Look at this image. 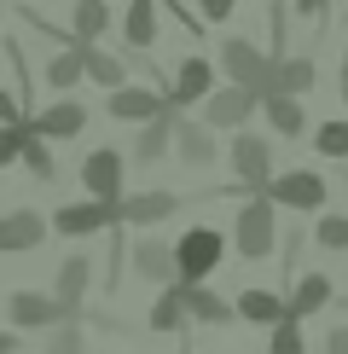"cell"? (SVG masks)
I'll return each instance as SVG.
<instances>
[{
	"label": "cell",
	"instance_id": "obj_1",
	"mask_svg": "<svg viewBox=\"0 0 348 354\" xmlns=\"http://www.w3.org/2000/svg\"><path fill=\"white\" fill-rule=\"evenodd\" d=\"M226 239L215 227H186L174 239V285H209V273H221Z\"/></svg>",
	"mask_w": 348,
	"mask_h": 354
},
{
	"label": "cell",
	"instance_id": "obj_2",
	"mask_svg": "<svg viewBox=\"0 0 348 354\" xmlns=\"http://www.w3.org/2000/svg\"><path fill=\"white\" fill-rule=\"evenodd\" d=\"M273 244H279V203H267V192H255L232 221V250L244 261H267Z\"/></svg>",
	"mask_w": 348,
	"mask_h": 354
},
{
	"label": "cell",
	"instance_id": "obj_3",
	"mask_svg": "<svg viewBox=\"0 0 348 354\" xmlns=\"http://www.w3.org/2000/svg\"><path fill=\"white\" fill-rule=\"evenodd\" d=\"M221 76L232 87H250L255 99H267V87H273V58L255 47V41H244V35H226L221 41Z\"/></svg>",
	"mask_w": 348,
	"mask_h": 354
},
{
	"label": "cell",
	"instance_id": "obj_4",
	"mask_svg": "<svg viewBox=\"0 0 348 354\" xmlns=\"http://www.w3.org/2000/svg\"><path fill=\"white\" fill-rule=\"evenodd\" d=\"M325 198H331V186H325V174H313V169H284V174L267 180V203L296 209V215H319Z\"/></svg>",
	"mask_w": 348,
	"mask_h": 354
},
{
	"label": "cell",
	"instance_id": "obj_5",
	"mask_svg": "<svg viewBox=\"0 0 348 354\" xmlns=\"http://www.w3.org/2000/svg\"><path fill=\"white\" fill-rule=\"evenodd\" d=\"M232 174H238V186L250 192H267V180H273V140L267 134H255V128H238L232 134Z\"/></svg>",
	"mask_w": 348,
	"mask_h": 354
},
{
	"label": "cell",
	"instance_id": "obj_6",
	"mask_svg": "<svg viewBox=\"0 0 348 354\" xmlns=\"http://www.w3.org/2000/svg\"><path fill=\"white\" fill-rule=\"evenodd\" d=\"M215 87H221V82H215V58L186 53L180 64H174V76H168V87H163V93H168V105H174V111H197L203 99L215 93Z\"/></svg>",
	"mask_w": 348,
	"mask_h": 354
},
{
	"label": "cell",
	"instance_id": "obj_7",
	"mask_svg": "<svg viewBox=\"0 0 348 354\" xmlns=\"http://www.w3.org/2000/svg\"><path fill=\"white\" fill-rule=\"evenodd\" d=\"M122 180H128V157L116 151V145H93V151L81 157V192L93 203H116L122 198Z\"/></svg>",
	"mask_w": 348,
	"mask_h": 354
},
{
	"label": "cell",
	"instance_id": "obj_8",
	"mask_svg": "<svg viewBox=\"0 0 348 354\" xmlns=\"http://www.w3.org/2000/svg\"><path fill=\"white\" fill-rule=\"evenodd\" d=\"M197 111H203L197 122H209L215 134H238V128H250V116L261 111V99L250 93V87H232V82H226V87H215Z\"/></svg>",
	"mask_w": 348,
	"mask_h": 354
},
{
	"label": "cell",
	"instance_id": "obj_9",
	"mask_svg": "<svg viewBox=\"0 0 348 354\" xmlns=\"http://www.w3.org/2000/svg\"><path fill=\"white\" fill-rule=\"evenodd\" d=\"M6 319L18 331H52V326H70V319H81V314H70L58 297H41V290H12L6 297Z\"/></svg>",
	"mask_w": 348,
	"mask_h": 354
},
{
	"label": "cell",
	"instance_id": "obj_10",
	"mask_svg": "<svg viewBox=\"0 0 348 354\" xmlns=\"http://www.w3.org/2000/svg\"><path fill=\"white\" fill-rule=\"evenodd\" d=\"M122 227V198L116 203H64V209L52 215V232H64V239H93V232H110Z\"/></svg>",
	"mask_w": 348,
	"mask_h": 354
},
{
	"label": "cell",
	"instance_id": "obj_11",
	"mask_svg": "<svg viewBox=\"0 0 348 354\" xmlns=\"http://www.w3.org/2000/svg\"><path fill=\"white\" fill-rule=\"evenodd\" d=\"M105 111L116 116V122L145 128L151 116H163V111H168V93H163V87H139V82H128V87H116V93L105 99Z\"/></svg>",
	"mask_w": 348,
	"mask_h": 354
},
{
	"label": "cell",
	"instance_id": "obj_12",
	"mask_svg": "<svg viewBox=\"0 0 348 354\" xmlns=\"http://www.w3.org/2000/svg\"><path fill=\"white\" fill-rule=\"evenodd\" d=\"M47 232H52L47 215H35V209H6V215H0V256H29V250L47 244Z\"/></svg>",
	"mask_w": 348,
	"mask_h": 354
},
{
	"label": "cell",
	"instance_id": "obj_13",
	"mask_svg": "<svg viewBox=\"0 0 348 354\" xmlns=\"http://www.w3.org/2000/svg\"><path fill=\"white\" fill-rule=\"evenodd\" d=\"M180 192H122V227H157V221H174V209H180Z\"/></svg>",
	"mask_w": 348,
	"mask_h": 354
},
{
	"label": "cell",
	"instance_id": "obj_14",
	"mask_svg": "<svg viewBox=\"0 0 348 354\" xmlns=\"http://www.w3.org/2000/svg\"><path fill=\"white\" fill-rule=\"evenodd\" d=\"M174 157H180L186 169H209L215 157H221V134H215L209 122H186L180 116V128H174Z\"/></svg>",
	"mask_w": 348,
	"mask_h": 354
},
{
	"label": "cell",
	"instance_id": "obj_15",
	"mask_svg": "<svg viewBox=\"0 0 348 354\" xmlns=\"http://www.w3.org/2000/svg\"><path fill=\"white\" fill-rule=\"evenodd\" d=\"M174 128H180V111H163V116H151V122L139 128V140H134V163H163V157H174Z\"/></svg>",
	"mask_w": 348,
	"mask_h": 354
},
{
	"label": "cell",
	"instance_id": "obj_16",
	"mask_svg": "<svg viewBox=\"0 0 348 354\" xmlns=\"http://www.w3.org/2000/svg\"><path fill=\"white\" fill-rule=\"evenodd\" d=\"M313 82H319V64H313V58H302V53H279V58H273V87H267V93H290V99H302V93H313Z\"/></svg>",
	"mask_w": 348,
	"mask_h": 354
},
{
	"label": "cell",
	"instance_id": "obj_17",
	"mask_svg": "<svg viewBox=\"0 0 348 354\" xmlns=\"http://www.w3.org/2000/svg\"><path fill=\"white\" fill-rule=\"evenodd\" d=\"M29 122H35V134L41 140H76L81 134V128H87V111L76 105V99H58V105H47V111H35V116H29Z\"/></svg>",
	"mask_w": 348,
	"mask_h": 354
},
{
	"label": "cell",
	"instance_id": "obj_18",
	"mask_svg": "<svg viewBox=\"0 0 348 354\" xmlns=\"http://www.w3.org/2000/svg\"><path fill=\"white\" fill-rule=\"evenodd\" d=\"M238 319H250V326H261V331H273L279 319H290V308H284V297L279 290H267V285H250V290H238Z\"/></svg>",
	"mask_w": 348,
	"mask_h": 354
},
{
	"label": "cell",
	"instance_id": "obj_19",
	"mask_svg": "<svg viewBox=\"0 0 348 354\" xmlns=\"http://www.w3.org/2000/svg\"><path fill=\"white\" fill-rule=\"evenodd\" d=\"M87 285H93V261H87L81 250H76V256H64V261H58V279H52V297L64 302L70 314H81V297H87Z\"/></svg>",
	"mask_w": 348,
	"mask_h": 354
},
{
	"label": "cell",
	"instance_id": "obj_20",
	"mask_svg": "<svg viewBox=\"0 0 348 354\" xmlns=\"http://www.w3.org/2000/svg\"><path fill=\"white\" fill-rule=\"evenodd\" d=\"M180 297H186V319H197V326H232L238 319V308L209 285H180Z\"/></svg>",
	"mask_w": 348,
	"mask_h": 354
},
{
	"label": "cell",
	"instance_id": "obj_21",
	"mask_svg": "<svg viewBox=\"0 0 348 354\" xmlns=\"http://www.w3.org/2000/svg\"><path fill=\"white\" fill-rule=\"evenodd\" d=\"M134 273L145 285H174V244L168 239H139L134 244Z\"/></svg>",
	"mask_w": 348,
	"mask_h": 354
},
{
	"label": "cell",
	"instance_id": "obj_22",
	"mask_svg": "<svg viewBox=\"0 0 348 354\" xmlns=\"http://www.w3.org/2000/svg\"><path fill=\"white\" fill-rule=\"evenodd\" d=\"M331 297H337V290H331V273H296V290L284 297V308H290V319H308Z\"/></svg>",
	"mask_w": 348,
	"mask_h": 354
},
{
	"label": "cell",
	"instance_id": "obj_23",
	"mask_svg": "<svg viewBox=\"0 0 348 354\" xmlns=\"http://www.w3.org/2000/svg\"><path fill=\"white\" fill-rule=\"evenodd\" d=\"M76 53H81V70H87V82H99L105 93L128 87V58H116V53H105V47H81V41H76Z\"/></svg>",
	"mask_w": 348,
	"mask_h": 354
},
{
	"label": "cell",
	"instance_id": "obj_24",
	"mask_svg": "<svg viewBox=\"0 0 348 354\" xmlns=\"http://www.w3.org/2000/svg\"><path fill=\"white\" fill-rule=\"evenodd\" d=\"M105 29H110V0H76V6H70V41L99 47Z\"/></svg>",
	"mask_w": 348,
	"mask_h": 354
},
{
	"label": "cell",
	"instance_id": "obj_25",
	"mask_svg": "<svg viewBox=\"0 0 348 354\" xmlns=\"http://www.w3.org/2000/svg\"><path fill=\"white\" fill-rule=\"evenodd\" d=\"M261 111H267V128L279 140H296L302 128H308V111H302V99H290V93H267V99H261Z\"/></svg>",
	"mask_w": 348,
	"mask_h": 354
},
{
	"label": "cell",
	"instance_id": "obj_26",
	"mask_svg": "<svg viewBox=\"0 0 348 354\" xmlns=\"http://www.w3.org/2000/svg\"><path fill=\"white\" fill-rule=\"evenodd\" d=\"M122 41L134 53H145L157 41V0H128V18H122Z\"/></svg>",
	"mask_w": 348,
	"mask_h": 354
},
{
	"label": "cell",
	"instance_id": "obj_27",
	"mask_svg": "<svg viewBox=\"0 0 348 354\" xmlns=\"http://www.w3.org/2000/svg\"><path fill=\"white\" fill-rule=\"evenodd\" d=\"M145 326H151V331H186V326H192V319H186V297H180V285H168L163 290V297H157L151 302V319H145Z\"/></svg>",
	"mask_w": 348,
	"mask_h": 354
},
{
	"label": "cell",
	"instance_id": "obj_28",
	"mask_svg": "<svg viewBox=\"0 0 348 354\" xmlns=\"http://www.w3.org/2000/svg\"><path fill=\"white\" fill-rule=\"evenodd\" d=\"M41 76H47L58 93H70V87H76L87 70H81V53H76V41H64V47H58L52 58H47V70H41Z\"/></svg>",
	"mask_w": 348,
	"mask_h": 354
},
{
	"label": "cell",
	"instance_id": "obj_29",
	"mask_svg": "<svg viewBox=\"0 0 348 354\" xmlns=\"http://www.w3.org/2000/svg\"><path fill=\"white\" fill-rule=\"evenodd\" d=\"M313 151L319 157H337V163H348V116H331V122L313 128Z\"/></svg>",
	"mask_w": 348,
	"mask_h": 354
},
{
	"label": "cell",
	"instance_id": "obj_30",
	"mask_svg": "<svg viewBox=\"0 0 348 354\" xmlns=\"http://www.w3.org/2000/svg\"><path fill=\"white\" fill-rule=\"evenodd\" d=\"M18 163L35 174L41 186H52V180H58V163H52V151H47V140H41V134H29V140H23V157H18Z\"/></svg>",
	"mask_w": 348,
	"mask_h": 354
},
{
	"label": "cell",
	"instance_id": "obj_31",
	"mask_svg": "<svg viewBox=\"0 0 348 354\" xmlns=\"http://www.w3.org/2000/svg\"><path fill=\"white\" fill-rule=\"evenodd\" d=\"M267 354H308V337H302V319H279L267 331Z\"/></svg>",
	"mask_w": 348,
	"mask_h": 354
},
{
	"label": "cell",
	"instance_id": "obj_32",
	"mask_svg": "<svg viewBox=\"0 0 348 354\" xmlns=\"http://www.w3.org/2000/svg\"><path fill=\"white\" fill-rule=\"evenodd\" d=\"M47 354H87V331H81V319H70V326H52V331H47Z\"/></svg>",
	"mask_w": 348,
	"mask_h": 354
},
{
	"label": "cell",
	"instance_id": "obj_33",
	"mask_svg": "<svg viewBox=\"0 0 348 354\" xmlns=\"http://www.w3.org/2000/svg\"><path fill=\"white\" fill-rule=\"evenodd\" d=\"M313 239H319V250H348V215H319L313 221Z\"/></svg>",
	"mask_w": 348,
	"mask_h": 354
},
{
	"label": "cell",
	"instance_id": "obj_34",
	"mask_svg": "<svg viewBox=\"0 0 348 354\" xmlns=\"http://www.w3.org/2000/svg\"><path fill=\"white\" fill-rule=\"evenodd\" d=\"M29 134H35V122H23V128H0V169L23 157V140H29Z\"/></svg>",
	"mask_w": 348,
	"mask_h": 354
},
{
	"label": "cell",
	"instance_id": "obj_35",
	"mask_svg": "<svg viewBox=\"0 0 348 354\" xmlns=\"http://www.w3.org/2000/svg\"><path fill=\"white\" fill-rule=\"evenodd\" d=\"M29 116H35V111H23V99H18V93H6V87H0V128H23Z\"/></svg>",
	"mask_w": 348,
	"mask_h": 354
},
{
	"label": "cell",
	"instance_id": "obj_36",
	"mask_svg": "<svg viewBox=\"0 0 348 354\" xmlns=\"http://www.w3.org/2000/svg\"><path fill=\"white\" fill-rule=\"evenodd\" d=\"M232 6H238V0H197V18H203V24H226Z\"/></svg>",
	"mask_w": 348,
	"mask_h": 354
},
{
	"label": "cell",
	"instance_id": "obj_37",
	"mask_svg": "<svg viewBox=\"0 0 348 354\" xmlns=\"http://www.w3.org/2000/svg\"><path fill=\"white\" fill-rule=\"evenodd\" d=\"M331 12V0H296V18H308V24H319Z\"/></svg>",
	"mask_w": 348,
	"mask_h": 354
},
{
	"label": "cell",
	"instance_id": "obj_38",
	"mask_svg": "<svg viewBox=\"0 0 348 354\" xmlns=\"http://www.w3.org/2000/svg\"><path fill=\"white\" fill-rule=\"evenodd\" d=\"M325 354H348V326H331V337H325Z\"/></svg>",
	"mask_w": 348,
	"mask_h": 354
},
{
	"label": "cell",
	"instance_id": "obj_39",
	"mask_svg": "<svg viewBox=\"0 0 348 354\" xmlns=\"http://www.w3.org/2000/svg\"><path fill=\"white\" fill-rule=\"evenodd\" d=\"M0 354H18V331H0Z\"/></svg>",
	"mask_w": 348,
	"mask_h": 354
},
{
	"label": "cell",
	"instance_id": "obj_40",
	"mask_svg": "<svg viewBox=\"0 0 348 354\" xmlns=\"http://www.w3.org/2000/svg\"><path fill=\"white\" fill-rule=\"evenodd\" d=\"M0 18H6V6H0Z\"/></svg>",
	"mask_w": 348,
	"mask_h": 354
},
{
	"label": "cell",
	"instance_id": "obj_41",
	"mask_svg": "<svg viewBox=\"0 0 348 354\" xmlns=\"http://www.w3.org/2000/svg\"><path fill=\"white\" fill-rule=\"evenodd\" d=\"M122 6H128V0H122Z\"/></svg>",
	"mask_w": 348,
	"mask_h": 354
}]
</instances>
